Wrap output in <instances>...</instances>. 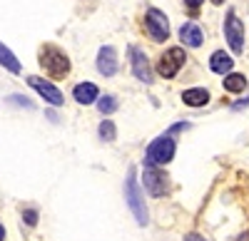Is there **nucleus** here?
Listing matches in <instances>:
<instances>
[{"label":"nucleus","instance_id":"1","mask_svg":"<svg viewBox=\"0 0 249 241\" xmlns=\"http://www.w3.org/2000/svg\"><path fill=\"white\" fill-rule=\"evenodd\" d=\"M40 67H43L53 80H62L70 72V57L57 45H43L40 48Z\"/></svg>","mask_w":249,"mask_h":241},{"label":"nucleus","instance_id":"2","mask_svg":"<svg viewBox=\"0 0 249 241\" xmlns=\"http://www.w3.org/2000/svg\"><path fill=\"white\" fill-rule=\"evenodd\" d=\"M124 199H127V207L135 216V222L140 226L147 224V207H144V199L140 192V182H137V169L132 167L127 172V179H124Z\"/></svg>","mask_w":249,"mask_h":241},{"label":"nucleus","instance_id":"3","mask_svg":"<svg viewBox=\"0 0 249 241\" xmlns=\"http://www.w3.org/2000/svg\"><path fill=\"white\" fill-rule=\"evenodd\" d=\"M175 149H177V145H175L172 134L170 132L162 134V137H157L155 142L147 147V162L150 164H157V167L167 164V162H172V159H175Z\"/></svg>","mask_w":249,"mask_h":241},{"label":"nucleus","instance_id":"4","mask_svg":"<svg viewBox=\"0 0 249 241\" xmlns=\"http://www.w3.org/2000/svg\"><path fill=\"white\" fill-rule=\"evenodd\" d=\"M142 179H144V189L155 196H162L170 192V177L164 174L157 164H144V172H142Z\"/></svg>","mask_w":249,"mask_h":241},{"label":"nucleus","instance_id":"5","mask_svg":"<svg viewBox=\"0 0 249 241\" xmlns=\"http://www.w3.org/2000/svg\"><path fill=\"white\" fill-rule=\"evenodd\" d=\"M224 37L227 43H230L232 52H244V23L237 17L234 10L227 13V20H224Z\"/></svg>","mask_w":249,"mask_h":241},{"label":"nucleus","instance_id":"6","mask_svg":"<svg viewBox=\"0 0 249 241\" xmlns=\"http://www.w3.org/2000/svg\"><path fill=\"white\" fill-rule=\"evenodd\" d=\"M144 25H147V32L152 35L155 43H164L170 37V20L162 10L157 8H150L147 10V17H144Z\"/></svg>","mask_w":249,"mask_h":241},{"label":"nucleus","instance_id":"7","mask_svg":"<svg viewBox=\"0 0 249 241\" xmlns=\"http://www.w3.org/2000/svg\"><path fill=\"white\" fill-rule=\"evenodd\" d=\"M184 60H187V55H184L182 48H170L167 52L157 60V72H160L162 77H175V75L182 70Z\"/></svg>","mask_w":249,"mask_h":241},{"label":"nucleus","instance_id":"8","mask_svg":"<svg viewBox=\"0 0 249 241\" xmlns=\"http://www.w3.org/2000/svg\"><path fill=\"white\" fill-rule=\"evenodd\" d=\"M28 85L45 99L48 105H53V107H60L62 102H65V97H62V92L53 85V82H48V80H43V77H37V75H30L28 77Z\"/></svg>","mask_w":249,"mask_h":241},{"label":"nucleus","instance_id":"9","mask_svg":"<svg viewBox=\"0 0 249 241\" xmlns=\"http://www.w3.org/2000/svg\"><path fill=\"white\" fill-rule=\"evenodd\" d=\"M130 57H132V72L140 82L150 85L152 82V70H150V63H147V55H144L140 48H130Z\"/></svg>","mask_w":249,"mask_h":241},{"label":"nucleus","instance_id":"10","mask_svg":"<svg viewBox=\"0 0 249 241\" xmlns=\"http://www.w3.org/2000/svg\"><path fill=\"white\" fill-rule=\"evenodd\" d=\"M97 70H100V75H105V77H112L117 72V52H115V48H110V45L100 48V52H97Z\"/></svg>","mask_w":249,"mask_h":241},{"label":"nucleus","instance_id":"11","mask_svg":"<svg viewBox=\"0 0 249 241\" xmlns=\"http://www.w3.org/2000/svg\"><path fill=\"white\" fill-rule=\"evenodd\" d=\"M179 40H182V45H187V48H199L202 40H204L202 28L197 23H184L179 28Z\"/></svg>","mask_w":249,"mask_h":241},{"label":"nucleus","instance_id":"12","mask_svg":"<svg viewBox=\"0 0 249 241\" xmlns=\"http://www.w3.org/2000/svg\"><path fill=\"white\" fill-rule=\"evenodd\" d=\"M72 97L77 99L80 105H92L95 99L100 97V90H97V85H92V82H80V85H75Z\"/></svg>","mask_w":249,"mask_h":241},{"label":"nucleus","instance_id":"13","mask_svg":"<svg viewBox=\"0 0 249 241\" xmlns=\"http://www.w3.org/2000/svg\"><path fill=\"white\" fill-rule=\"evenodd\" d=\"M210 67H212V72H217V75H227V72H232L234 60L227 55L224 50H217V52L212 55V60H210Z\"/></svg>","mask_w":249,"mask_h":241},{"label":"nucleus","instance_id":"14","mask_svg":"<svg viewBox=\"0 0 249 241\" xmlns=\"http://www.w3.org/2000/svg\"><path fill=\"white\" fill-rule=\"evenodd\" d=\"M182 99H184V105H190V107H204L210 102V92L204 87H192V90L182 92Z\"/></svg>","mask_w":249,"mask_h":241},{"label":"nucleus","instance_id":"15","mask_svg":"<svg viewBox=\"0 0 249 241\" xmlns=\"http://www.w3.org/2000/svg\"><path fill=\"white\" fill-rule=\"evenodd\" d=\"M0 65H3L8 72H13V75H18L20 72V60L3 45V43H0Z\"/></svg>","mask_w":249,"mask_h":241},{"label":"nucleus","instance_id":"16","mask_svg":"<svg viewBox=\"0 0 249 241\" xmlns=\"http://www.w3.org/2000/svg\"><path fill=\"white\" fill-rule=\"evenodd\" d=\"M244 87H247V77L244 75L227 72V77H224V90L227 92H244Z\"/></svg>","mask_w":249,"mask_h":241},{"label":"nucleus","instance_id":"17","mask_svg":"<svg viewBox=\"0 0 249 241\" xmlns=\"http://www.w3.org/2000/svg\"><path fill=\"white\" fill-rule=\"evenodd\" d=\"M97 132H100V139H105V142H115V137H117V129L112 125V119H102Z\"/></svg>","mask_w":249,"mask_h":241},{"label":"nucleus","instance_id":"18","mask_svg":"<svg viewBox=\"0 0 249 241\" xmlns=\"http://www.w3.org/2000/svg\"><path fill=\"white\" fill-rule=\"evenodd\" d=\"M97 110H100L102 114H110V112H115V110H117V99H115L112 95L97 97Z\"/></svg>","mask_w":249,"mask_h":241},{"label":"nucleus","instance_id":"19","mask_svg":"<svg viewBox=\"0 0 249 241\" xmlns=\"http://www.w3.org/2000/svg\"><path fill=\"white\" fill-rule=\"evenodd\" d=\"M23 219H25L28 226H35V224H37V211H35V209H28V211L23 214Z\"/></svg>","mask_w":249,"mask_h":241},{"label":"nucleus","instance_id":"20","mask_svg":"<svg viewBox=\"0 0 249 241\" xmlns=\"http://www.w3.org/2000/svg\"><path fill=\"white\" fill-rule=\"evenodd\" d=\"M184 241H207V239L199 236V234H190V236H184Z\"/></svg>","mask_w":249,"mask_h":241},{"label":"nucleus","instance_id":"21","mask_svg":"<svg viewBox=\"0 0 249 241\" xmlns=\"http://www.w3.org/2000/svg\"><path fill=\"white\" fill-rule=\"evenodd\" d=\"M184 3L190 5V8H197V5H202V0H184Z\"/></svg>","mask_w":249,"mask_h":241},{"label":"nucleus","instance_id":"22","mask_svg":"<svg viewBox=\"0 0 249 241\" xmlns=\"http://www.w3.org/2000/svg\"><path fill=\"white\" fill-rule=\"evenodd\" d=\"M0 241H5V226L0 224Z\"/></svg>","mask_w":249,"mask_h":241},{"label":"nucleus","instance_id":"23","mask_svg":"<svg viewBox=\"0 0 249 241\" xmlns=\"http://www.w3.org/2000/svg\"><path fill=\"white\" fill-rule=\"evenodd\" d=\"M212 3H214V5H222V3H224V0H212Z\"/></svg>","mask_w":249,"mask_h":241}]
</instances>
